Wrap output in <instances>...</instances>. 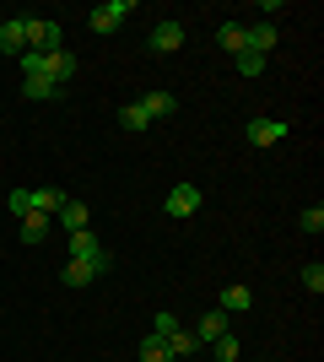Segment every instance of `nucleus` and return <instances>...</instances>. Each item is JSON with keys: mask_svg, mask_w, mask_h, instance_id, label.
Returning <instances> with one entry per match:
<instances>
[{"mask_svg": "<svg viewBox=\"0 0 324 362\" xmlns=\"http://www.w3.org/2000/svg\"><path fill=\"white\" fill-rule=\"evenodd\" d=\"M22 28H28V49H38V54H60L65 49V28L49 22V16H22Z\"/></svg>", "mask_w": 324, "mask_h": 362, "instance_id": "f257e3e1", "label": "nucleus"}, {"mask_svg": "<svg viewBox=\"0 0 324 362\" xmlns=\"http://www.w3.org/2000/svg\"><path fill=\"white\" fill-rule=\"evenodd\" d=\"M114 259H108V249H97V255H87V259H65V287H87V281H97V276L108 271Z\"/></svg>", "mask_w": 324, "mask_h": 362, "instance_id": "f03ea898", "label": "nucleus"}, {"mask_svg": "<svg viewBox=\"0 0 324 362\" xmlns=\"http://www.w3.org/2000/svg\"><path fill=\"white\" fill-rule=\"evenodd\" d=\"M200 189H195V184H179V189H168V200H162V211L173 216V222H184V216H195L200 211Z\"/></svg>", "mask_w": 324, "mask_h": 362, "instance_id": "7ed1b4c3", "label": "nucleus"}, {"mask_svg": "<svg viewBox=\"0 0 324 362\" xmlns=\"http://www.w3.org/2000/svg\"><path fill=\"white\" fill-rule=\"evenodd\" d=\"M136 11V0H108V6H92V16H87V28L92 33H114L124 22V16Z\"/></svg>", "mask_w": 324, "mask_h": 362, "instance_id": "20e7f679", "label": "nucleus"}, {"mask_svg": "<svg viewBox=\"0 0 324 362\" xmlns=\"http://www.w3.org/2000/svg\"><path fill=\"white\" fill-rule=\"evenodd\" d=\"M244 49H254V54L270 60V49H276V22H254V28H244Z\"/></svg>", "mask_w": 324, "mask_h": 362, "instance_id": "39448f33", "label": "nucleus"}, {"mask_svg": "<svg viewBox=\"0 0 324 362\" xmlns=\"http://www.w3.org/2000/svg\"><path fill=\"white\" fill-rule=\"evenodd\" d=\"M189 335H195L200 346H211L216 335H227V314H222V308H211V314H200V319H195V330H189Z\"/></svg>", "mask_w": 324, "mask_h": 362, "instance_id": "423d86ee", "label": "nucleus"}, {"mask_svg": "<svg viewBox=\"0 0 324 362\" xmlns=\"http://www.w3.org/2000/svg\"><path fill=\"white\" fill-rule=\"evenodd\" d=\"M0 49H6L11 60L28 49V28H22V16H6V22H0Z\"/></svg>", "mask_w": 324, "mask_h": 362, "instance_id": "0eeeda50", "label": "nucleus"}, {"mask_svg": "<svg viewBox=\"0 0 324 362\" xmlns=\"http://www.w3.org/2000/svg\"><path fill=\"white\" fill-rule=\"evenodd\" d=\"M140 108H146L152 119H173V114H179V98H173L168 87H157V92H146V98H140Z\"/></svg>", "mask_w": 324, "mask_h": 362, "instance_id": "6e6552de", "label": "nucleus"}, {"mask_svg": "<svg viewBox=\"0 0 324 362\" xmlns=\"http://www.w3.org/2000/svg\"><path fill=\"white\" fill-rule=\"evenodd\" d=\"M152 49H157V54L184 49V28H179V22H157V28H152Z\"/></svg>", "mask_w": 324, "mask_h": 362, "instance_id": "1a4fd4ad", "label": "nucleus"}, {"mask_svg": "<svg viewBox=\"0 0 324 362\" xmlns=\"http://www.w3.org/2000/svg\"><path fill=\"white\" fill-rule=\"evenodd\" d=\"M248 141L254 146H276V141H287V124L281 119H248Z\"/></svg>", "mask_w": 324, "mask_h": 362, "instance_id": "9d476101", "label": "nucleus"}, {"mask_svg": "<svg viewBox=\"0 0 324 362\" xmlns=\"http://www.w3.org/2000/svg\"><path fill=\"white\" fill-rule=\"evenodd\" d=\"M16 227H22V243H44V238H49V227H54V216L28 211V216H16Z\"/></svg>", "mask_w": 324, "mask_h": 362, "instance_id": "9b49d317", "label": "nucleus"}, {"mask_svg": "<svg viewBox=\"0 0 324 362\" xmlns=\"http://www.w3.org/2000/svg\"><path fill=\"white\" fill-rule=\"evenodd\" d=\"M22 92H28L32 103H49V98H60V81H49V76H22Z\"/></svg>", "mask_w": 324, "mask_h": 362, "instance_id": "f8f14e48", "label": "nucleus"}, {"mask_svg": "<svg viewBox=\"0 0 324 362\" xmlns=\"http://www.w3.org/2000/svg\"><path fill=\"white\" fill-rule=\"evenodd\" d=\"M216 44L238 60V54H244V22H222V28H216Z\"/></svg>", "mask_w": 324, "mask_h": 362, "instance_id": "ddd939ff", "label": "nucleus"}, {"mask_svg": "<svg viewBox=\"0 0 324 362\" xmlns=\"http://www.w3.org/2000/svg\"><path fill=\"white\" fill-rule=\"evenodd\" d=\"M97 249H103V243H97L92 227H76V233H71V259H87V255H97Z\"/></svg>", "mask_w": 324, "mask_h": 362, "instance_id": "4468645a", "label": "nucleus"}, {"mask_svg": "<svg viewBox=\"0 0 324 362\" xmlns=\"http://www.w3.org/2000/svg\"><path fill=\"white\" fill-rule=\"evenodd\" d=\"M28 200H32V211H44V216H54L65 206V189H28Z\"/></svg>", "mask_w": 324, "mask_h": 362, "instance_id": "2eb2a0df", "label": "nucleus"}, {"mask_svg": "<svg viewBox=\"0 0 324 362\" xmlns=\"http://www.w3.org/2000/svg\"><path fill=\"white\" fill-rule=\"evenodd\" d=\"M76 54H65V49H60V54H49V81H60V87H65V81H71V76H76Z\"/></svg>", "mask_w": 324, "mask_h": 362, "instance_id": "dca6fc26", "label": "nucleus"}, {"mask_svg": "<svg viewBox=\"0 0 324 362\" xmlns=\"http://www.w3.org/2000/svg\"><path fill=\"white\" fill-rule=\"evenodd\" d=\"M248 308H254V292L248 287H227L222 292V314H248Z\"/></svg>", "mask_w": 324, "mask_h": 362, "instance_id": "f3484780", "label": "nucleus"}, {"mask_svg": "<svg viewBox=\"0 0 324 362\" xmlns=\"http://www.w3.org/2000/svg\"><path fill=\"white\" fill-rule=\"evenodd\" d=\"M54 216H60V227H65V233H76V227H87V206H81V200H71V195H65V206H60Z\"/></svg>", "mask_w": 324, "mask_h": 362, "instance_id": "a211bd4d", "label": "nucleus"}, {"mask_svg": "<svg viewBox=\"0 0 324 362\" xmlns=\"http://www.w3.org/2000/svg\"><path fill=\"white\" fill-rule=\"evenodd\" d=\"M119 124H124V130H152V114H146L140 103H124L119 108Z\"/></svg>", "mask_w": 324, "mask_h": 362, "instance_id": "6ab92c4d", "label": "nucleus"}, {"mask_svg": "<svg viewBox=\"0 0 324 362\" xmlns=\"http://www.w3.org/2000/svg\"><path fill=\"white\" fill-rule=\"evenodd\" d=\"M162 346H168V357H189V351L200 346V341H195L189 330H173V335H162Z\"/></svg>", "mask_w": 324, "mask_h": 362, "instance_id": "aec40b11", "label": "nucleus"}, {"mask_svg": "<svg viewBox=\"0 0 324 362\" xmlns=\"http://www.w3.org/2000/svg\"><path fill=\"white\" fill-rule=\"evenodd\" d=\"M16 65H22V76H49V54H38V49H22Z\"/></svg>", "mask_w": 324, "mask_h": 362, "instance_id": "412c9836", "label": "nucleus"}, {"mask_svg": "<svg viewBox=\"0 0 324 362\" xmlns=\"http://www.w3.org/2000/svg\"><path fill=\"white\" fill-rule=\"evenodd\" d=\"M140 362H168V346H162V335H140Z\"/></svg>", "mask_w": 324, "mask_h": 362, "instance_id": "4be33fe9", "label": "nucleus"}, {"mask_svg": "<svg viewBox=\"0 0 324 362\" xmlns=\"http://www.w3.org/2000/svg\"><path fill=\"white\" fill-rule=\"evenodd\" d=\"M303 287H308L313 298L324 292V265H319V259H313V265H303Z\"/></svg>", "mask_w": 324, "mask_h": 362, "instance_id": "5701e85b", "label": "nucleus"}, {"mask_svg": "<svg viewBox=\"0 0 324 362\" xmlns=\"http://www.w3.org/2000/svg\"><path fill=\"white\" fill-rule=\"evenodd\" d=\"M211 351H216L222 362H238V341H232V335H216V341H211Z\"/></svg>", "mask_w": 324, "mask_h": 362, "instance_id": "b1692460", "label": "nucleus"}, {"mask_svg": "<svg viewBox=\"0 0 324 362\" xmlns=\"http://www.w3.org/2000/svg\"><path fill=\"white\" fill-rule=\"evenodd\" d=\"M238 71H244V76H260V71H265V54H254V49H244V54H238Z\"/></svg>", "mask_w": 324, "mask_h": 362, "instance_id": "393cba45", "label": "nucleus"}, {"mask_svg": "<svg viewBox=\"0 0 324 362\" xmlns=\"http://www.w3.org/2000/svg\"><path fill=\"white\" fill-rule=\"evenodd\" d=\"M173 330H179V314H157L152 319V335H173Z\"/></svg>", "mask_w": 324, "mask_h": 362, "instance_id": "a878e982", "label": "nucleus"}, {"mask_svg": "<svg viewBox=\"0 0 324 362\" xmlns=\"http://www.w3.org/2000/svg\"><path fill=\"white\" fill-rule=\"evenodd\" d=\"M297 222H303V233H319V227H324V211H319V206H308Z\"/></svg>", "mask_w": 324, "mask_h": 362, "instance_id": "bb28decb", "label": "nucleus"}, {"mask_svg": "<svg viewBox=\"0 0 324 362\" xmlns=\"http://www.w3.org/2000/svg\"><path fill=\"white\" fill-rule=\"evenodd\" d=\"M32 211V200H28V189H11V216H28Z\"/></svg>", "mask_w": 324, "mask_h": 362, "instance_id": "cd10ccee", "label": "nucleus"}, {"mask_svg": "<svg viewBox=\"0 0 324 362\" xmlns=\"http://www.w3.org/2000/svg\"><path fill=\"white\" fill-rule=\"evenodd\" d=\"M168 362H184V357H168Z\"/></svg>", "mask_w": 324, "mask_h": 362, "instance_id": "c85d7f7f", "label": "nucleus"}, {"mask_svg": "<svg viewBox=\"0 0 324 362\" xmlns=\"http://www.w3.org/2000/svg\"><path fill=\"white\" fill-rule=\"evenodd\" d=\"M0 22H6V16H0Z\"/></svg>", "mask_w": 324, "mask_h": 362, "instance_id": "c756f323", "label": "nucleus"}, {"mask_svg": "<svg viewBox=\"0 0 324 362\" xmlns=\"http://www.w3.org/2000/svg\"><path fill=\"white\" fill-rule=\"evenodd\" d=\"M265 362H270V357H265Z\"/></svg>", "mask_w": 324, "mask_h": 362, "instance_id": "7c9ffc66", "label": "nucleus"}]
</instances>
